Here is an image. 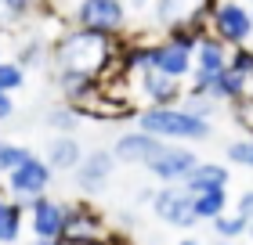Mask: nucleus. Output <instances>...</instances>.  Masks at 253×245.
<instances>
[{
  "label": "nucleus",
  "instance_id": "1",
  "mask_svg": "<svg viewBox=\"0 0 253 245\" xmlns=\"http://www.w3.org/2000/svg\"><path fill=\"white\" fill-rule=\"evenodd\" d=\"M112 54H116V40L101 36V33H87V29H69L54 43V65L58 72L69 76H84V79H101L112 69Z\"/></svg>",
  "mask_w": 253,
  "mask_h": 245
},
{
  "label": "nucleus",
  "instance_id": "2",
  "mask_svg": "<svg viewBox=\"0 0 253 245\" xmlns=\"http://www.w3.org/2000/svg\"><path fill=\"white\" fill-rule=\"evenodd\" d=\"M137 130L156 137V141H203L210 137V119H199V115L185 112L181 105H170V108H141L137 112Z\"/></svg>",
  "mask_w": 253,
  "mask_h": 245
},
{
  "label": "nucleus",
  "instance_id": "3",
  "mask_svg": "<svg viewBox=\"0 0 253 245\" xmlns=\"http://www.w3.org/2000/svg\"><path fill=\"white\" fill-rule=\"evenodd\" d=\"M206 26L213 29L210 36H217L228 51L243 47V43L253 36V15H250L246 4H239V0H221V4L210 11V22H206Z\"/></svg>",
  "mask_w": 253,
  "mask_h": 245
},
{
  "label": "nucleus",
  "instance_id": "4",
  "mask_svg": "<svg viewBox=\"0 0 253 245\" xmlns=\"http://www.w3.org/2000/svg\"><path fill=\"white\" fill-rule=\"evenodd\" d=\"M126 22V7L123 0H80L76 7V26L87 33H101V36H120Z\"/></svg>",
  "mask_w": 253,
  "mask_h": 245
},
{
  "label": "nucleus",
  "instance_id": "5",
  "mask_svg": "<svg viewBox=\"0 0 253 245\" xmlns=\"http://www.w3.org/2000/svg\"><path fill=\"white\" fill-rule=\"evenodd\" d=\"M159 72V76H167V79H185L192 76V51L185 47H174V43H167V40H159V43H145V65H141V72Z\"/></svg>",
  "mask_w": 253,
  "mask_h": 245
},
{
  "label": "nucleus",
  "instance_id": "6",
  "mask_svg": "<svg viewBox=\"0 0 253 245\" xmlns=\"http://www.w3.org/2000/svg\"><path fill=\"white\" fill-rule=\"evenodd\" d=\"M195 151L192 148H177V144H163L159 148V155H152L145 162L148 173H152L156 180H163V184H185L188 180V173L195 170Z\"/></svg>",
  "mask_w": 253,
  "mask_h": 245
},
{
  "label": "nucleus",
  "instance_id": "7",
  "mask_svg": "<svg viewBox=\"0 0 253 245\" xmlns=\"http://www.w3.org/2000/svg\"><path fill=\"white\" fill-rule=\"evenodd\" d=\"M217 0H159L156 4V22L163 29L174 26H206Z\"/></svg>",
  "mask_w": 253,
  "mask_h": 245
},
{
  "label": "nucleus",
  "instance_id": "8",
  "mask_svg": "<svg viewBox=\"0 0 253 245\" xmlns=\"http://www.w3.org/2000/svg\"><path fill=\"white\" fill-rule=\"evenodd\" d=\"M152 213L159 220H167V224L174 227H195L199 220L192 213V195L185 191V184H167L163 191L152 195Z\"/></svg>",
  "mask_w": 253,
  "mask_h": 245
},
{
  "label": "nucleus",
  "instance_id": "9",
  "mask_svg": "<svg viewBox=\"0 0 253 245\" xmlns=\"http://www.w3.org/2000/svg\"><path fill=\"white\" fill-rule=\"evenodd\" d=\"M47 184H51V166L40 155H29L22 166H15L7 173V188L18 198H37L47 191Z\"/></svg>",
  "mask_w": 253,
  "mask_h": 245
},
{
  "label": "nucleus",
  "instance_id": "10",
  "mask_svg": "<svg viewBox=\"0 0 253 245\" xmlns=\"http://www.w3.org/2000/svg\"><path fill=\"white\" fill-rule=\"evenodd\" d=\"M192 90L188 94H203V98H210V101H239V98H246L250 94V79H243L239 72H232V69H224V72H217L210 79H195L192 76Z\"/></svg>",
  "mask_w": 253,
  "mask_h": 245
},
{
  "label": "nucleus",
  "instance_id": "11",
  "mask_svg": "<svg viewBox=\"0 0 253 245\" xmlns=\"http://www.w3.org/2000/svg\"><path fill=\"white\" fill-rule=\"evenodd\" d=\"M112 170H116L112 151H105V148L84 151V159H80V166H76V184H80L84 191H101V188L109 184Z\"/></svg>",
  "mask_w": 253,
  "mask_h": 245
},
{
  "label": "nucleus",
  "instance_id": "12",
  "mask_svg": "<svg viewBox=\"0 0 253 245\" xmlns=\"http://www.w3.org/2000/svg\"><path fill=\"white\" fill-rule=\"evenodd\" d=\"M26 206H29V220H33V235L40 242H58L62 238V206L47 195L26 198Z\"/></svg>",
  "mask_w": 253,
  "mask_h": 245
},
{
  "label": "nucleus",
  "instance_id": "13",
  "mask_svg": "<svg viewBox=\"0 0 253 245\" xmlns=\"http://www.w3.org/2000/svg\"><path fill=\"white\" fill-rule=\"evenodd\" d=\"M62 238H76V242L101 238V216L87 202L62 206Z\"/></svg>",
  "mask_w": 253,
  "mask_h": 245
},
{
  "label": "nucleus",
  "instance_id": "14",
  "mask_svg": "<svg viewBox=\"0 0 253 245\" xmlns=\"http://www.w3.org/2000/svg\"><path fill=\"white\" fill-rule=\"evenodd\" d=\"M228 69V47L217 36H206L195 43V51H192V76L195 79H210V76H217V72H224Z\"/></svg>",
  "mask_w": 253,
  "mask_h": 245
},
{
  "label": "nucleus",
  "instance_id": "15",
  "mask_svg": "<svg viewBox=\"0 0 253 245\" xmlns=\"http://www.w3.org/2000/svg\"><path fill=\"white\" fill-rule=\"evenodd\" d=\"M137 94L148 101V108H170L181 101V83L145 69V72H137Z\"/></svg>",
  "mask_w": 253,
  "mask_h": 245
},
{
  "label": "nucleus",
  "instance_id": "16",
  "mask_svg": "<svg viewBox=\"0 0 253 245\" xmlns=\"http://www.w3.org/2000/svg\"><path fill=\"white\" fill-rule=\"evenodd\" d=\"M159 148H163V141H156V137L134 130V134H123L120 141H116L112 159H116V162H126V166H145L152 155H159Z\"/></svg>",
  "mask_w": 253,
  "mask_h": 245
},
{
  "label": "nucleus",
  "instance_id": "17",
  "mask_svg": "<svg viewBox=\"0 0 253 245\" xmlns=\"http://www.w3.org/2000/svg\"><path fill=\"white\" fill-rule=\"evenodd\" d=\"M228 173L221 162H195V170L188 173L185 180V191L188 195H203V191H224L228 188Z\"/></svg>",
  "mask_w": 253,
  "mask_h": 245
},
{
  "label": "nucleus",
  "instance_id": "18",
  "mask_svg": "<svg viewBox=\"0 0 253 245\" xmlns=\"http://www.w3.org/2000/svg\"><path fill=\"white\" fill-rule=\"evenodd\" d=\"M80 159H84V148H80V141L76 137H54V141L47 144V166L51 170H76L80 166Z\"/></svg>",
  "mask_w": 253,
  "mask_h": 245
},
{
  "label": "nucleus",
  "instance_id": "19",
  "mask_svg": "<svg viewBox=\"0 0 253 245\" xmlns=\"http://www.w3.org/2000/svg\"><path fill=\"white\" fill-rule=\"evenodd\" d=\"M192 213L195 220H217L228 213V191H203L192 195Z\"/></svg>",
  "mask_w": 253,
  "mask_h": 245
},
{
  "label": "nucleus",
  "instance_id": "20",
  "mask_svg": "<svg viewBox=\"0 0 253 245\" xmlns=\"http://www.w3.org/2000/svg\"><path fill=\"white\" fill-rule=\"evenodd\" d=\"M18 235H22V202L0 198V245H11Z\"/></svg>",
  "mask_w": 253,
  "mask_h": 245
},
{
  "label": "nucleus",
  "instance_id": "21",
  "mask_svg": "<svg viewBox=\"0 0 253 245\" xmlns=\"http://www.w3.org/2000/svg\"><path fill=\"white\" fill-rule=\"evenodd\" d=\"M206 33H210V26H174V29H167V43L195 51V43H199Z\"/></svg>",
  "mask_w": 253,
  "mask_h": 245
},
{
  "label": "nucleus",
  "instance_id": "22",
  "mask_svg": "<svg viewBox=\"0 0 253 245\" xmlns=\"http://www.w3.org/2000/svg\"><path fill=\"white\" fill-rule=\"evenodd\" d=\"M246 220L243 216H235V213H224V216H217L213 220V231L221 235V242H232V238H243L246 235Z\"/></svg>",
  "mask_w": 253,
  "mask_h": 245
},
{
  "label": "nucleus",
  "instance_id": "23",
  "mask_svg": "<svg viewBox=\"0 0 253 245\" xmlns=\"http://www.w3.org/2000/svg\"><path fill=\"white\" fill-rule=\"evenodd\" d=\"M47 123H51L62 137H73V130L80 126V112H76V108H69V105H62V108H54V112L47 115Z\"/></svg>",
  "mask_w": 253,
  "mask_h": 245
},
{
  "label": "nucleus",
  "instance_id": "24",
  "mask_svg": "<svg viewBox=\"0 0 253 245\" xmlns=\"http://www.w3.org/2000/svg\"><path fill=\"white\" fill-rule=\"evenodd\" d=\"M37 7H40V0H0V11H4L7 26H15V22L29 18Z\"/></svg>",
  "mask_w": 253,
  "mask_h": 245
},
{
  "label": "nucleus",
  "instance_id": "25",
  "mask_svg": "<svg viewBox=\"0 0 253 245\" xmlns=\"http://www.w3.org/2000/svg\"><path fill=\"white\" fill-rule=\"evenodd\" d=\"M33 155V151L29 148H22V144H0V173H4V177H7V173L11 170H15V166H22V162H26Z\"/></svg>",
  "mask_w": 253,
  "mask_h": 245
},
{
  "label": "nucleus",
  "instance_id": "26",
  "mask_svg": "<svg viewBox=\"0 0 253 245\" xmlns=\"http://www.w3.org/2000/svg\"><path fill=\"white\" fill-rule=\"evenodd\" d=\"M228 69H232V72H239L243 79H253V51L246 47H232L228 51Z\"/></svg>",
  "mask_w": 253,
  "mask_h": 245
},
{
  "label": "nucleus",
  "instance_id": "27",
  "mask_svg": "<svg viewBox=\"0 0 253 245\" xmlns=\"http://www.w3.org/2000/svg\"><path fill=\"white\" fill-rule=\"evenodd\" d=\"M43 58H47V47H43L40 40H29L26 47L18 51V58H15V65L22 69V72H26V69H33V65H40Z\"/></svg>",
  "mask_w": 253,
  "mask_h": 245
},
{
  "label": "nucleus",
  "instance_id": "28",
  "mask_svg": "<svg viewBox=\"0 0 253 245\" xmlns=\"http://www.w3.org/2000/svg\"><path fill=\"white\" fill-rule=\"evenodd\" d=\"M22 83H26V72H22L15 62H0V90L11 94V90H18Z\"/></svg>",
  "mask_w": 253,
  "mask_h": 245
},
{
  "label": "nucleus",
  "instance_id": "29",
  "mask_svg": "<svg viewBox=\"0 0 253 245\" xmlns=\"http://www.w3.org/2000/svg\"><path fill=\"white\" fill-rule=\"evenodd\" d=\"M232 119L243 126V130L253 134V98H250V94L239 98V101H232Z\"/></svg>",
  "mask_w": 253,
  "mask_h": 245
},
{
  "label": "nucleus",
  "instance_id": "30",
  "mask_svg": "<svg viewBox=\"0 0 253 245\" xmlns=\"http://www.w3.org/2000/svg\"><path fill=\"white\" fill-rule=\"evenodd\" d=\"M228 159L253 170V137H246V141H232V144H228Z\"/></svg>",
  "mask_w": 253,
  "mask_h": 245
},
{
  "label": "nucleus",
  "instance_id": "31",
  "mask_svg": "<svg viewBox=\"0 0 253 245\" xmlns=\"http://www.w3.org/2000/svg\"><path fill=\"white\" fill-rule=\"evenodd\" d=\"M235 216H243L246 224H253V191H243V198L235 202Z\"/></svg>",
  "mask_w": 253,
  "mask_h": 245
},
{
  "label": "nucleus",
  "instance_id": "32",
  "mask_svg": "<svg viewBox=\"0 0 253 245\" xmlns=\"http://www.w3.org/2000/svg\"><path fill=\"white\" fill-rule=\"evenodd\" d=\"M11 115H15V101H11V94H4V90H0V123L11 119Z\"/></svg>",
  "mask_w": 253,
  "mask_h": 245
},
{
  "label": "nucleus",
  "instance_id": "33",
  "mask_svg": "<svg viewBox=\"0 0 253 245\" xmlns=\"http://www.w3.org/2000/svg\"><path fill=\"white\" fill-rule=\"evenodd\" d=\"M54 245H105L101 238H90V242H76V238H58Z\"/></svg>",
  "mask_w": 253,
  "mask_h": 245
},
{
  "label": "nucleus",
  "instance_id": "34",
  "mask_svg": "<svg viewBox=\"0 0 253 245\" xmlns=\"http://www.w3.org/2000/svg\"><path fill=\"white\" fill-rule=\"evenodd\" d=\"M126 11H145L148 7V0H130V4H123Z\"/></svg>",
  "mask_w": 253,
  "mask_h": 245
},
{
  "label": "nucleus",
  "instance_id": "35",
  "mask_svg": "<svg viewBox=\"0 0 253 245\" xmlns=\"http://www.w3.org/2000/svg\"><path fill=\"white\" fill-rule=\"evenodd\" d=\"M246 235H250V238H253V224H250V227H246Z\"/></svg>",
  "mask_w": 253,
  "mask_h": 245
},
{
  "label": "nucleus",
  "instance_id": "36",
  "mask_svg": "<svg viewBox=\"0 0 253 245\" xmlns=\"http://www.w3.org/2000/svg\"><path fill=\"white\" fill-rule=\"evenodd\" d=\"M177 245H199V242H177Z\"/></svg>",
  "mask_w": 253,
  "mask_h": 245
},
{
  "label": "nucleus",
  "instance_id": "37",
  "mask_svg": "<svg viewBox=\"0 0 253 245\" xmlns=\"http://www.w3.org/2000/svg\"><path fill=\"white\" fill-rule=\"evenodd\" d=\"M250 15H253V0H250Z\"/></svg>",
  "mask_w": 253,
  "mask_h": 245
},
{
  "label": "nucleus",
  "instance_id": "38",
  "mask_svg": "<svg viewBox=\"0 0 253 245\" xmlns=\"http://www.w3.org/2000/svg\"><path fill=\"white\" fill-rule=\"evenodd\" d=\"M0 144H4V141H0Z\"/></svg>",
  "mask_w": 253,
  "mask_h": 245
}]
</instances>
